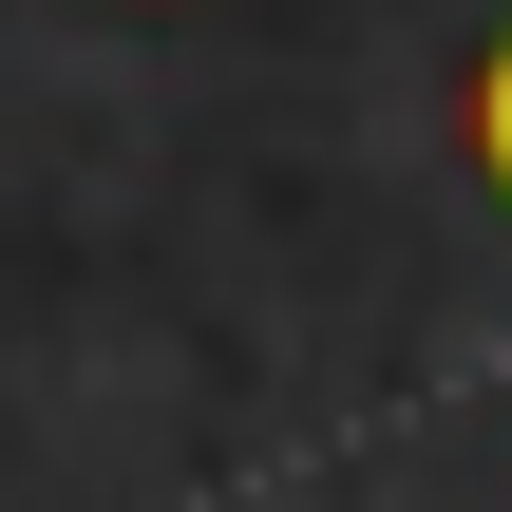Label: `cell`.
I'll return each instance as SVG.
<instances>
[{"label": "cell", "instance_id": "cell-1", "mask_svg": "<svg viewBox=\"0 0 512 512\" xmlns=\"http://www.w3.org/2000/svg\"><path fill=\"white\" fill-rule=\"evenodd\" d=\"M456 133H475V190H494V209H512V38H494V57H475V95H456Z\"/></svg>", "mask_w": 512, "mask_h": 512}]
</instances>
